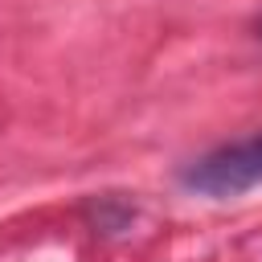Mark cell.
Returning a JSON list of instances; mask_svg holds the SVG:
<instances>
[{"label": "cell", "instance_id": "obj_1", "mask_svg": "<svg viewBox=\"0 0 262 262\" xmlns=\"http://www.w3.org/2000/svg\"><path fill=\"white\" fill-rule=\"evenodd\" d=\"M180 184L188 192H201V196H213V201H229V196L258 188L262 184V131L192 160L180 172Z\"/></svg>", "mask_w": 262, "mask_h": 262}]
</instances>
